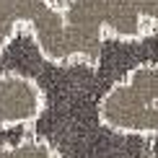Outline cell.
I'll return each instance as SVG.
<instances>
[{
	"instance_id": "cell-3",
	"label": "cell",
	"mask_w": 158,
	"mask_h": 158,
	"mask_svg": "<svg viewBox=\"0 0 158 158\" xmlns=\"http://www.w3.org/2000/svg\"><path fill=\"white\" fill-rule=\"evenodd\" d=\"M44 109V91L31 73H0V132H21L31 127Z\"/></svg>"
},
{
	"instance_id": "cell-5",
	"label": "cell",
	"mask_w": 158,
	"mask_h": 158,
	"mask_svg": "<svg viewBox=\"0 0 158 158\" xmlns=\"http://www.w3.org/2000/svg\"><path fill=\"white\" fill-rule=\"evenodd\" d=\"M132 3L140 10L143 21L148 26H153V29H158V0H132Z\"/></svg>"
},
{
	"instance_id": "cell-1",
	"label": "cell",
	"mask_w": 158,
	"mask_h": 158,
	"mask_svg": "<svg viewBox=\"0 0 158 158\" xmlns=\"http://www.w3.org/2000/svg\"><path fill=\"white\" fill-rule=\"evenodd\" d=\"M18 34H26L47 62H85L70 31L62 3L55 0H0V55Z\"/></svg>"
},
{
	"instance_id": "cell-4",
	"label": "cell",
	"mask_w": 158,
	"mask_h": 158,
	"mask_svg": "<svg viewBox=\"0 0 158 158\" xmlns=\"http://www.w3.org/2000/svg\"><path fill=\"white\" fill-rule=\"evenodd\" d=\"M0 158H60V156L49 148V143L26 132L18 140L0 145Z\"/></svg>"
},
{
	"instance_id": "cell-2",
	"label": "cell",
	"mask_w": 158,
	"mask_h": 158,
	"mask_svg": "<svg viewBox=\"0 0 158 158\" xmlns=\"http://www.w3.org/2000/svg\"><path fill=\"white\" fill-rule=\"evenodd\" d=\"M101 122L111 130L158 137V65H140L98 101Z\"/></svg>"
}]
</instances>
